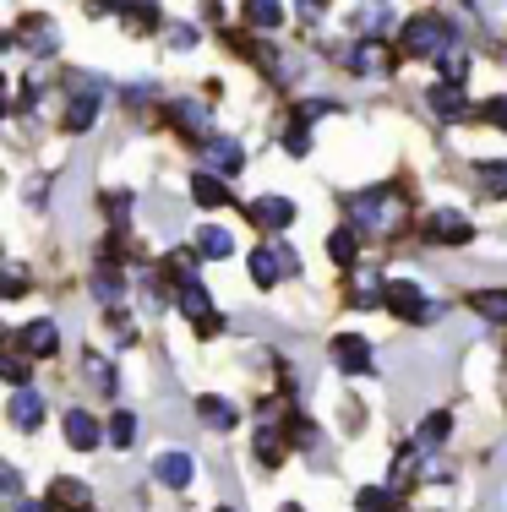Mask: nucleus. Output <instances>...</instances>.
Masks as SVG:
<instances>
[{
	"mask_svg": "<svg viewBox=\"0 0 507 512\" xmlns=\"http://www.w3.org/2000/svg\"><path fill=\"white\" fill-rule=\"evenodd\" d=\"M82 376L93 382V393L99 398H115L120 393V382H115V365L99 355V349H82Z\"/></svg>",
	"mask_w": 507,
	"mask_h": 512,
	"instance_id": "obj_22",
	"label": "nucleus"
},
{
	"mask_svg": "<svg viewBox=\"0 0 507 512\" xmlns=\"http://www.w3.org/2000/svg\"><path fill=\"white\" fill-rule=\"evenodd\" d=\"M355 33L360 39H388V28H393V6L388 0H366V6H355Z\"/></svg>",
	"mask_w": 507,
	"mask_h": 512,
	"instance_id": "obj_17",
	"label": "nucleus"
},
{
	"mask_svg": "<svg viewBox=\"0 0 507 512\" xmlns=\"http://www.w3.org/2000/svg\"><path fill=\"white\" fill-rule=\"evenodd\" d=\"M246 267H251V278H257L262 289H273L284 273H300V256L295 246H284V240H273V246H257L246 256Z\"/></svg>",
	"mask_w": 507,
	"mask_h": 512,
	"instance_id": "obj_4",
	"label": "nucleus"
},
{
	"mask_svg": "<svg viewBox=\"0 0 507 512\" xmlns=\"http://www.w3.org/2000/svg\"><path fill=\"white\" fill-rule=\"evenodd\" d=\"M197 414H202V425H208V431H229V425L240 420L235 404H229V398H219V393H202V398H197Z\"/></svg>",
	"mask_w": 507,
	"mask_h": 512,
	"instance_id": "obj_26",
	"label": "nucleus"
},
{
	"mask_svg": "<svg viewBox=\"0 0 507 512\" xmlns=\"http://www.w3.org/2000/svg\"><path fill=\"white\" fill-rule=\"evenodd\" d=\"M448 436H453V414H448V409H431L426 420H420V436H415V447L431 458L442 442H448Z\"/></svg>",
	"mask_w": 507,
	"mask_h": 512,
	"instance_id": "obj_24",
	"label": "nucleus"
},
{
	"mask_svg": "<svg viewBox=\"0 0 507 512\" xmlns=\"http://www.w3.org/2000/svg\"><path fill=\"white\" fill-rule=\"evenodd\" d=\"M6 420L17 425V431H39V420H44V393H33V387H11Z\"/></svg>",
	"mask_w": 507,
	"mask_h": 512,
	"instance_id": "obj_16",
	"label": "nucleus"
},
{
	"mask_svg": "<svg viewBox=\"0 0 507 512\" xmlns=\"http://www.w3.org/2000/svg\"><path fill=\"white\" fill-rule=\"evenodd\" d=\"M333 99H306V104H295V120H306V126H311V120H322V115H333Z\"/></svg>",
	"mask_w": 507,
	"mask_h": 512,
	"instance_id": "obj_40",
	"label": "nucleus"
},
{
	"mask_svg": "<svg viewBox=\"0 0 507 512\" xmlns=\"http://www.w3.org/2000/svg\"><path fill=\"white\" fill-rule=\"evenodd\" d=\"M11 44H22V50H33V55H55L60 50V33H55L50 17H28L17 33H11Z\"/></svg>",
	"mask_w": 507,
	"mask_h": 512,
	"instance_id": "obj_15",
	"label": "nucleus"
},
{
	"mask_svg": "<svg viewBox=\"0 0 507 512\" xmlns=\"http://www.w3.org/2000/svg\"><path fill=\"white\" fill-rule=\"evenodd\" d=\"M349 224L371 240H388L398 224H404V202H398L393 186H371V191H355L349 197Z\"/></svg>",
	"mask_w": 507,
	"mask_h": 512,
	"instance_id": "obj_1",
	"label": "nucleus"
},
{
	"mask_svg": "<svg viewBox=\"0 0 507 512\" xmlns=\"http://www.w3.org/2000/svg\"><path fill=\"white\" fill-rule=\"evenodd\" d=\"M169 44H175V50H191V44H197V28H169Z\"/></svg>",
	"mask_w": 507,
	"mask_h": 512,
	"instance_id": "obj_44",
	"label": "nucleus"
},
{
	"mask_svg": "<svg viewBox=\"0 0 507 512\" xmlns=\"http://www.w3.org/2000/svg\"><path fill=\"white\" fill-rule=\"evenodd\" d=\"M398 50L415 55V60H437L442 50H453V22L437 17V11H426V17H409L404 28H398Z\"/></svg>",
	"mask_w": 507,
	"mask_h": 512,
	"instance_id": "obj_2",
	"label": "nucleus"
},
{
	"mask_svg": "<svg viewBox=\"0 0 507 512\" xmlns=\"http://www.w3.org/2000/svg\"><path fill=\"white\" fill-rule=\"evenodd\" d=\"M437 71H442V82H464V77H469V55L453 44V50L437 55Z\"/></svg>",
	"mask_w": 507,
	"mask_h": 512,
	"instance_id": "obj_36",
	"label": "nucleus"
},
{
	"mask_svg": "<svg viewBox=\"0 0 507 512\" xmlns=\"http://www.w3.org/2000/svg\"><path fill=\"white\" fill-rule=\"evenodd\" d=\"M88 11H93V17H104V11H126V6H120V0H88Z\"/></svg>",
	"mask_w": 507,
	"mask_h": 512,
	"instance_id": "obj_47",
	"label": "nucleus"
},
{
	"mask_svg": "<svg viewBox=\"0 0 507 512\" xmlns=\"http://www.w3.org/2000/svg\"><path fill=\"white\" fill-rule=\"evenodd\" d=\"M169 120H175L186 137L213 142V115H208V104H202V99H175V104H169Z\"/></svg>",
	"mask_w": 507,
	"mask_h": 512,
	"instance_id": "obj_13",
	"label": "nucleus"
},
{
	"mask_svg": "<svg viewBox=\"0 0 507 512\" xmlns=\"http://www.w3.org/2000/svg\"><path fill=\"white\" fill-rule=\"evenodd\" d=\"M208 169H219L224 180L240 175V169H246V148H240L235 137H213V142H208Z\"/></svg>",
	"mask_w": 507,
	"mask_h": 512,
	"instance_id": "obj_23",
	"label": "nucleus"
},
{
	"mask_svg": "<svg viewBox=\"0 0 507 512\" xmlns=\"http://www.w3.org/2000/svg\"><path fill=\"white\" fill-rule=\"evenodd\" d=\"M333 365H338L344 376H366V371H371L366 338H360V333H338V338H333Z\"/></svg>",
	"mask_w": 507,
	"mask_h": 512,
	"instance_id": "obj_14",
	"label": "nucleus"
},
{
	"mask_svg": "<svg viewBox=\"0 0 507 512\" xmlns=\"http://www.w3.org/2000/svg\"><path fill=\"white\" fill-rule=\"evenodd\" d=\"M137 414L131 409H120V414H110V447H120V453H131V442H137Z\"/></svg>",
	"mask_w": 507,
	"mask_h": 512,
	"instance_id": "obj_34",
	"label": "nucleus"
},
{
	"mask_svg": "<svg viewBox=\"0 0 507 512\" xmlns=\"http://www.w3.org/2000/svg\"><path fill=\"white\" fill-rule=\"evenodd\" d=\"M426 240L431 246H469V240H475V224H469L458 207H437V213L426 218Z\"/></svg>",
	"mask_w": 507,
	"mask_h": 512,
	"instance_id": "obj_6",
	"label": "nucleus"
},
{
	"mask_svg": "<svg viewBox=\"0 0 507 512\" xmlns=\"http://www.w3.org/2000/svg\"><path fill=\"white\" fill-rule=\"evenodd\" d=\"M213 512H235V507H213Z\"/></svg>",
	"mask_w": 507,
	"mask_h": 512,
	"instance_id": "obj_50",
	"label": "nucleus"
},
{
	"mask_svg": "<svg viewBox=\"0 0 507 512\" xmlns=\"http://www.w3.org/2000/svg\"><path fill=\"white\" fill-rule=\"evenodd\" d=\"M6 295H11V300L28 295V278H22V267H6Z\"/></svg>",
	"mask_w": 507,
	"mask_h": 512,
	"instance_id": "obj_43",
	"label": "nucleus"
},
{
	"mask_svg": "<svg viewBox=\"0 0 507 512\" xmlns=\"http://www.w3.org/2000/svg\"><path fill=\"white\" fill-rule=\"evenodd\" d=\"M175 306H180V316H186L191 327H197L202 338H219L224 333V311L213 306V295H208V284H197V278H186V284L175 289Z\"/></svg>",
	"mask_w": 507,
	"mask_h": 512,
	"instance_id": "obj_3",
	"label": "nucleus"
},
{
	"mask_svg": "<svg viewBox=\"0 0 507 512\" xmlns=\"http://www.w3.org/2000/svg\"><path fill=\"white\" fill-rule=\"evenodd\" d=\"M120 22H126V33H153V28H164V11L153 6V0H131V6L120 11Z\"/></svg>",
	"mask_w": 507,
	"mask_h": 512,
	"instance_id": "obj_28",
	"label": "nucleus"
},
{
	"mask_svg": "<svg viewBox=\"0 0 507 512\" xmlns=\"http://www.w3.org/2000/svg\"><path fill=\"white\" fill-rule=\"evenodd\" d=\"M104 213H110L115 229H120V224L131 218V197H126V191H110V197H104Z\"/></svg>",
	"mask_w": 507,
	"mask_h": 512,
	"instance_id": "obj_41",
	"label": "nucleus"
},
{
	"mask_svg": "<svg viewBox=\"0 0 507 512\" xmlns=\"http://www.w3.org/2000/svg\"><path fill=\"white\" fill-rule=\"evenodd\" d=\"M349 300H355L360 311H371V306H388V284H382L377 273H355V295H349Z\"/></svg>",
	"mask_w": 507,
	"mask_h": 512,
	"instance_id": "obj_29",
	"label": "nucleus"
},
{
	"mask_svg": "<svg viewBox=\"0 0 507 512\" xmlns=\"http://www.w3.org/2000/svg\"><path fill=\"white\" fill-rule=\"evenodd\" d=\"M284 148L295 153V158H306V153H311V126H306V120H295V126L284 131Z\"/></svg>",
	"mask_w": 507,
	"mask_h": 512,
	"instance_id": "obj_39",
	"label": "nucleus"
},
{
	"mask_svg": "<svg viewBox=\"0 0 507 512\" xmlns=\"http://www.w3.org/2000/svg\"><path fill=\"white\" fill-rule=\"evenodd\" d=\"M50 507L55 512H93V496L82 480H71V474H60V480H50Z\"/></svg>",
	"mask_w": 507,
	"mask_h": 512,
	"instance_id": "obj_18",
	"label": "nucleus"
},
{
	"mask_svg": "<svg viewBox=\"0 0 507 512\" xmlns=\"http://www.w3.org/2000/svg\"><path fill=\"white\" fill-rule=\"evenodd\" d=\"M360 512H398V491L393 485H366V491L355 496Z\"/></svg>",
	"mask_w": 507,
	"mask_h": 512,
	"instance_id": "obj_33",
	"label": "nucleus"
},
{
	"mask_svg": "<svg viewBox=\"0 0 507 512\" xmlns=\"http://www.w3.org/2000/svg\"><path fill=\"white\" fill-rule=\"evenodd\" d=\"M93 295H99V306L115 311L120 300H126V278H120L110 262H99V267H93Z\"/></svg>",
	"mask_w": 507,
	"mask_h": 512,
	"instance_id": "obj_27",
	"label": "nucleus"
},
{
	"mask_svg": "<svg viewBox=\"0 0 507 512\" xmlns=\"http://www.w3.org/2000/svg\"><path fill=\"white\" fill-rule=\"evenodd\" d=\"M60 431H66V442L77 447V453H93L99 442H110V425H99L88 409H71L66 420H60Z\"/></svg>",
	"mask_w": 507,
	"mask_h": 512,
	"instance_id": "obj_9",
	"label": "nucleus"
},
{
	"mask_svg": "<svg viewBox=\"0 0 507 512\" xmlns=\"http://www.w3.org/2000/svg\"><path fill=\"white\" fill-rule=\"evenodd\" d=\"M328 256H333L338 267H349V262H355V256H360V229H355V224L333 229V235H328Z\"/></svg>",
	"mask_w": 507,
	"mask_h": 512,
	"instance_id": "obj_30",
	"label": "nucleus"
},
{
	"mask_svg": "<svg viewBox=\"0 0 507 512\" xmlns=\"http://www.w3.org/2000/svg\"><path fill=\"white\" fill-rule=\"evenodd\" d=\"M284 431H289V447H317V425L306 414H284Z\"/></svg>",
	"mask_w": 507,
	"mask_h": 512,
	"instance_id": "obj_37",
	"label": "nucleus"
},
{
	"mask_svg": "<svg viewBox=\"0 0 507 512\" xmlns=\"http://www.w3.org/2000/svg\"><path fill=\"white\" fill-rule=\"evenodd\" d=\"M28 360H33L28 349L11 344V355H6V382H11V387H28V376H33V365H28Z\"/></svg>",
	"mask_w": 507,
	"mask_h": 512,
	"instance_id": "obj_38",
	"label": "nucleus"
},
{
	"mask_svg": "<svg viewBox=\"0 0 507 512\" xmlns=\"http://www.w3.org/2000/svg\"><path fill=\"white\" fill-rule=\"evenodd\" d=\"M426 104H431V115H437L442 126H458V120L475 115V109H469V99H464V82H431V88H426Z\"/></svg>",
	"mask_w": 507,
	"mask_h": 512,
	"instance_id": "obj_7",
	"label": "nucleus"
},
{
	"mask_svg": "<svg viewBox=\"0 0 507 512\" xmlns=\"http://www.w3.org/2000/svg\"><path fill=\"white\" fill-rule=\"evenodd\" d=\"M475 115H480V120H491L497 131H507V99H486V104L475 109Z\"/></svg>",
	"mask_w": 507,
	"mask_h": 512,
	"instance_id": "obj_42",
	"label": "nucleus"
},
{
	"mask_svg": "<svg viewBox=\"0 0 507 512\" xmlns=\"http://www.w3.org/2000/svg\"><path fill=\"white\" fill-rule=\"evenodd\" d=\"M284 447H289L284 420H262V425H257V463H262V469H279Z\"/></svg>",
	"mask_w": 507,
	"mask_h": 512,
	"instance_id": "obj_19",
	"label": "nucleus"
},
{
	"mask_svg": "<svg viewBox=\"0 0 507 512\" xmlns=\"http://www.w3.org/2000/svg\"><path fill=\"white\" fill-rule=\"evenodd\" d=\"M349 71H355V77H388L393 71L388 39H355L349 44Z\"/></svg>",
	"mask_w": 507,
	"mask_h": 512,
	"instance_id": "obj_8",
	"label": "nucleus"
},
{
	"mask_svg": "<svg viewBox=\"0 0 507 512\" xmlns=\"http://www.w3.org/2000/svg\"><path fill=\"white\" fill-rule=\"evenodd\" d=\"M191 463H197V458H191L186 447H169V453L153 458V480L169 485V491H186V485H191V474H197Z\"/></svg>",
	"mask_w": 507,
	"mask_h": 512,
	"instance_id": "obj_12",
	"label": "nucleus"
},
{
	"mask_svg": "<svg viewBox=\"0 0 507 512\" xmlns=\"http://www.w3.org/2000/svg\"><path fill=\"white\" fill-rule=\"evenodd\" d=\"M11 344H17V349H28L33 360H50L55 349H60V327L50 322V316H39V322H28L22 333H11Z\"/></svg>",
	"mask_w": 507,
	"mask_h": 512,
	"instance_id": "obj_10",
	"label": "nucleus"
},
{
	"mask_svg": "<svg viewBox=\"0 0 507 512\" xmlns=\"http://www.w3.org/2000/svg\"><path fill=\"white\" fill-rule=\"evenodd\" d=\"M486 322H507V289H475V300H469Z\"/></svg>",
	"mask_w": 507,
	"mask_h": 512,
	"instance_id": "obj_35",
	"label": "nucleus"
},
{
	"mask_svg": "<svg viewBox=\"0 0 507 512\" xmlns=\"http://www.w3.org/2000/svg\"><path fill=\"white\" fill-rule=\"evenodd\" d=\"M295 6H300V17L311 22V17H322V6H328V0H295Z\"/></svg>",
	"mask_w": 507,
	"mask_h": 512,
	"instance_id": "obj_46",
	"label": "nucleus"
},
{
	"mask_svg": "<svg viewBox=\"0 0 507 512\" xmlns=\"http://www.w3.org/2000/svg\"><path fill=\"white\" fill-rule=\"evenodd\" d=\"M279 512H306V507H295V502H289V507H279Z\"/></svg>",
	"mask_w": 507,
	"mask_h": 512,
	"instance_id": "obj_49",
	"label": "nucleus"
},
{
	"mask_svg": "<svg viewBox=\"0 0 507 512\" xmlns=\"http://www.w3.org/2000/svg\"><path fill=\"white\" fill-rule=\"evenodd\" d=\"M246 22L257 33H273L284 22V6H279V0H246Z\"/></svg>",
	"mask_w": 507,
	"mask_h": 512,
	"instance_id": "obj_31",
	"label": "nucleus"
},
{
	"mask_svg": "<svg viewBox=\"0 0 507 512\" xmlns=\"http://www.w3.org/2000/svg\"><path fill=\"white\" fill-rule=\"evenodd\" d=\"M229 251H235L229 229H197V256H208V262H224Z\"/></svg>",
	"mask_w": 507,
	"mask_h": 512,
	"instance_id": "obj_32",
	"label": "nucleus"
},
{
	"mask_svg": "<svg viewBox=\"0 0 507 512\" xmlns=\"http://www.w3.org/2000/svg\"><path fill=\"white\" fill-rule=\"evenodd\" d=\"M475 186L486 202H507V158H480L475 164Z\"/></svg>",
	"mask_w": 507,
	"mask_h": 512,
	"instance_id": "obj_20",
	"label": "nucleus"
},
{
	"mask_svg": "<svg viewBox=\"0 0 507 512\" xmlns=\"http://www.w3.org/2000/svg\"><path fill=\"white\" fill-rule=\"evenodd\" d=\"M93 120H99V88H82L77 99L66 104V120H60V126H66L71 137H77V131H88Z\"/></svg>",
	"mask_w": 507,
	"mask_h": 512,
	"instance_id": "obj_25",
	"label": "nucleus"
},
{
	"mask_svg": "<svg viewBox=\"0 0 507 512\" xmlns=\"http://www.w3.org/2000/svg\"><path fill=\"white\" fill-rule=\"evenodd\" d=\"M388 311L398 316V322H437V306H431V295L420 284H409V278H398V284H388Z\"/></svg>",
	"mask_w": 507,
	"mask_h": 512,
	"instance_id": "obj_5",
	"label": "nucleus"
},
{
	"mask_svg": "<svg viewBox=\"0 0 507 512\" xmlns=\"http://www.w3.org/2000/svg\"><path fill=\"white\" fill-rule=\"evenodd\" d=\"M191 202H197V207H229L235 197H229L219 169H202V175H191Z\"/></svg>",
	"mask_w": 507,
	"mask_h": 512,
	"instance_id": "obj_21",
	"label": "nucleus"
},
{
	"mask_svg": "<svg viewBox=\"0 0 507 512\" xmlns=\"http://www.w3.org/2000/svg\"><path fill=\"white\" fill-rule=\"evenodd\" d=\"M11 512H55V507H50V496H44V502H17Z\"/></svg>",
	"mask_w": 507,
	"mask_h": 512,
	"instance_id": "obj_48",
	"label": "nucleus"
},
{
	"mask_svg": "<svg viewBox=\"0 0 507 512\" xmlns=\"http://www.w3.org/2000/svg\"><path fill=\"white\" fill-rule=\"evenodd\" d=\"M251 224H257L262 235H284V229L295 224V202L289 197H257L251 202Z\"/></svg>",
	"mask_w": 507,
	"mask_h": 512,
	"instance_id": "obj_11",
	"label": "nucleus"
},
{
	"mask_svg": "<svg viewBox=\"0 0 507 512\" xmlns=\"http://www.w3.org/2000/svg\"><path fill=\"white\" fill-rule=\"evenodd\" d=\"M0 485H6V502L17 507V502H22V480H17V469H6V480H0Z\"/></svg>",
	"mask_w": 507,
	"mask_h": 512,
	"instance_id": "obj_45",
	"label": "nucleus"
}]
</instances>
